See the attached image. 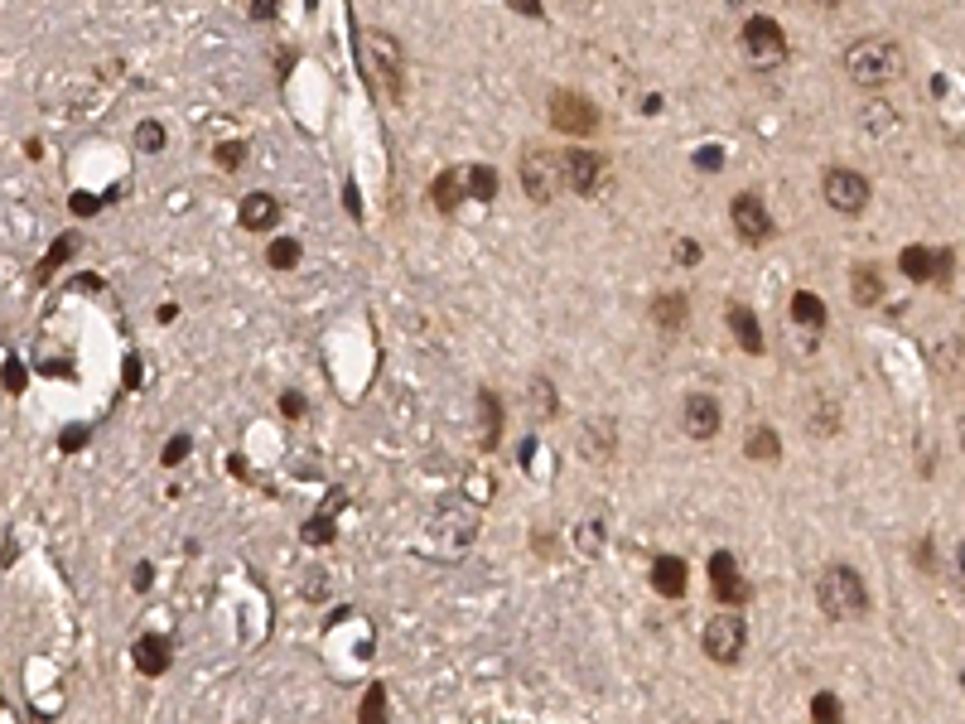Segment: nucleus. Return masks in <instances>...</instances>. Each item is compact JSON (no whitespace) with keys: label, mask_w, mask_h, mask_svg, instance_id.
<instances>
[{"label":"nucleus","mask_w":965,"mask_h":724,"mask_svg":"<svg viewBox=\"0 0 965 724\" xmlns=\"http://www.w3.org/2000/svg\"><path fill=\"white\" fill-rule=\"evenodd\" d=\"M517 174H522V189L531 203H555L565 179H560V155L546 150V145H526L522 160H517Z\"/></svg>","instance_id":"20e7f679"},{"label":"nucleus","mask_w":965,"mask_h":724,"mask_svg":"<svg viewBox=\"0 0 965 724\" xmlns=\"http://www.w3.org/2000/svg\"><path fill=\"white\" fill-rule=\"evenodd\" d=\"M362 68L377 73V83L391 102H406V49L386 34V29H367L362 34Z\"/></svg>","instance_id":"7ed1b4c3"},{"label":"nucleus","mask_w":965,"mask_h":724,"mask_svg":"<svg viewBox=\"0 0 965 724\" xmlns=\"http://www.w3.org/2000/svg\"><path fill=\"white\" fill-rule=\"evenodd\" d=\"M951 266H956V251L946 247V251L937 256V266H932V280H937L941 290H946V280H951Z\"/></svg>","instance_id":"e433bc0d"},{"label":"nucleus","mask_w":965,"mask_h":724,"mask_svg":"<svg viewBox=\"0 0 965 724\" xmlns=\"http://www.w3.org/2000/svg\"><path fill=\"white\" fill-rule=\"evenodd\" d=\"M690 319V300L686 295H657L652 300V324L662 329V334H681Z\"/></svg>","instance_id":"f3484780"},{"label":"nucleus","mask_w":965,"mask_h":724,"mask_svg":"<svg viewBox=\"0 0 965 724\" xmlns=\"http://www.w3.org/2000/svg\"><path fill=\"white\" fill-rule=\"evenodd\" d=\"M464 189L473 198H483V203H493L497 198V169L493 165H464Z\"/></svg>","instance_id":"412c9836"},{"label":"nucleus","mask_w":965,"mask_h":724,"mask_svg":"<svg viewBox=\"0 0 965 724\" xmlns=\"http://www.w3.org/2000/svg\"><path fill=\"white\" fill-rule=\"evenodd\" d=\"M531 396H536V401H531V411H536V416H541V420L555 416V387L546 382V377H536V382H531Z\"/></svg>","instance_id":"473e14b6"},{"label":"nucleus","mask_w":965,"mask_h":724,"mask_svg":"<svg viewBox=\"0 0 965 724\" xmlns=\"http://www.w3.org/2000/svg\"><path fill=\"white\" fill-rule=\"evenodd\" d=\"M719 165H724V150H719V145H700V150H695V169L715 174Z\"/></svg>","instance_id":"c9c22d12"},{"label":"nucleus","mask_w":965,"mask_h":724,"mask_svg":"<svg viewBox=\"0 0 965 724\" xmlns=\"http://www.w3.org/2000/svg\"><path fill=\"white\" fill-rule=\"evenodd\" d=\"M816 5H826V10H830V5H840V0H816Z\"/></svg>","instance_id":"09e8293b"},{"label":"nucleus","mask_w":965,"mask_h":724,"mask_svg":"<svg viewBox=\"0 0 965 724\" xmlns=\"http://www.w3.org/2000/svg\"><path fill=\"white\" fill-rule=\"evenodd\" d=\"M73 251H78V237H73V232H63V237H58L54 247H49V256L39 261V271H34V276H39V280H49V276H54V271H58V266H63V261L73 256Z\"/></svg>","instance_id":"b1692460"},{"label":"nucleus","mask_w":965,"mask_h":724,"mask_svg":"<svg viewBox=\"0 0 965 724\" xmlns=\"http://www.w3.org/2000/svg\"><path fill=\"white\" fill-rule=\"evenodd\" d=\"M748 647V628L739 613H719L705 623V657H715L719 667H734Z\"/></svg>","instance_id":"6e6552de"},{"label":"nucleus","mask_w":965,"mask_h":724,"mask_svg":"<svg viewBox=\"0 0 965 724\" xmlns=\"http://www.w3.org/2000/svg\"><path fill=\"white\" fill-rule=\"evenodd\" d=\"M710 589H715L719 604H729V609H739V604L753 599V585L744 580L734 551H715V556H710Z\"/></svg>","instance_id":"9d476101"},{"label":"nucleus","mask_w":965,"mask_h":724,"mask_svg":"<svg viewBox=\"0 0 965 724\" xmlns=\"http://www.w3.org/2000/svg\"><path fill=\"white\" fill-rule=\"evenodd\" d=\"M184 454H189V435H174V440H169V445H165V454H160V459H165L169 469H174V464H179Z\"/></svg>","instance_id":"4c0bfd02"},{"label":"nucleus","mask_w":965,"mask_h":724,"mask_svg":"<svg viewBox=\"0 0 965 724\" xmlns=\"http://www.w3.org/2000/svg\"><path fill=\"white\" fill-rule=\"evenodd\" d=\"M358 724H386V686H367L358 710Z\"/></svg>","instance_id":"a878e982"},{"label":"nucleus","mask_w":965,"mask_h":724,"mask_svg":"<svg viewBox=\"0 0 965 724\" xmlns=\"http://www.w3.org/2000/svg\"><path fill=\"white\" fill-rule=\"evenodd\" d=\"M575 546H579V556H599V551H604V527L589 517V522L575 531Z\"/></svg>","instance_id":"7c9ffc66"},{"label":"nucleus","mask_w":965,"mask_h":724,"mask_svg":"<svg viewBox=\"0 0 965 724\" xmlns=\"http://www.w3.org/2000/svg\"><path fill=\"white\" fill-rule=\"evenodd\" d=\"M276 5H280V0H247L251 20H271V15H276Z\"/></svg>","instance_id":"79ce46f5"},{"label":"nucleus","mask_w":965,"mask_h":724,"mask_svg":"<svg viewBox=\"0 0 965 724\" xmlns=\"http://www.w3.org/2000/svg\"><path fill=\"white\" fill-rule=\"evenodd\" d=\"M237 218H242L247 232H271V227L280 223V198L276 194H247Z\"/></svg>","instance_id":"dca6fc26"},{"label":"nucleus","mask_w":965,"mask_h":724,"mask_svg":"<svg viewBox=\"0 0 965 724\" xmlns=\"http://www.w3.org/2000/svg\"><path fill=\"white\" fill-rule=\"evenodd\" d=\"M266 261H271L276 271H290V266H300V242H295V237H280V242H271V247H266Z\"/></svg>","instance_id":"bb28decb"},{"label":"nucleus","mask_w":965,"mask_h":724,"mask_svg":"<svg viewBox=\"0 0 965 724\" xmlns=\"http://www.w3.org/2000/svg\"><path fill=\"white\" fill-rule=\"evenodd\" d=\"M676 261H681V266H695V261H700V242H690V237L676 242Z\"/></svg>","instance_id":"a19ab883"},{"label":"nucleus","mask_w":965,"mask_h":724,"mask_svg":"<svg viewBox=\"0 0 965 724\" xmlns=\"http://www.w3.org/2000/svg\"><path fill=\"white\" fill-rule=\"evenodd\" d=\"M729 329H734V338H739V348L744 353H763V329H758V314L748 305H729Z\"/></svg>","instance_id":"6ab92c4d"},{"label":"nucleus","mask_w":965,"mask_h":724,"mask_svg":"<svg viewBox=\"0 0 965 724\" xmlns=\"http://www.w3.org/2000/svg\"><path fill=\"white\" fill-rule=\"evenodd\" d=\"M551 126L565 131V136H594L599 131V107L575 87H560V92H551Z\"/></svg>","instance_id":"423d86ee"},{"label":"nucleus","mask_w":965,"mask_h":724,"mask_svg":"<svg viewBox=\"0 0 965 724\" xmlns=\"http://www.w3.org/2000/svg\"><path fill=\"white\" fill-rule=\"evenodd\" d=\"M478 401H483V420H488V430H483V449H493L497 435H502V401H497L493 391H483Z\"/></svg>","instance_id":"393cba45"},{"label":"nucleus","mask_w":965,"mask_h":724,"mask_svg":"<svg viewBox=\"0 0 965 724\" xmlns=\"http://www.w3.org/2000/svg\"><path fill=\"white\" fill-rule=\"evenodd\" d=\"M932 266H937V256L927 247H908L903 251V271H908L912 280H932Z\"/></svg>","instance_id":"cd10ccee"},{"label":"nucleus","mask_w":965,"mask_h":724,"mask_svg":"<svg viewBox=\"0 0 965 724\" xmlns=\"http://www.w3.org/2000/svg\"><path fill=\"white\" fill-rule=\"evenodd\" d=\"M690 585V570L681 556H657L652 560V589L662 594V599H681Z\"/></svg>","instance_id":"4468645a"},{"label":"nucleus","mask_w":965,"mask_h":724,"mask_svg":"<svg viewBox=\"0 0 965 724\" xmlns=\"http://www.w3.org/2000/svg\"><path fill=\"white\" fill-rule=\"evenodd\" d=\"M97 208H102V198H92V194H73V213H78V218H92Z\"/></svg>","instance_id":"ea45409f"},{"label":"nucleus","mask_w":965,"mask_h":724,"mask_svg":"<svg viewBox=\"0 0 965 724\" xmlns=\"http://www.w3.org/2000/svg\"><path fill=\"white\" fill-rule=\"evenodd\" d=\"M343 203H348V213L362 218V198H358V184H343Z\"/></svg>","instance_id":"c03bdc74"},{"label":"nucleus","mask_w":965,"mask_h":724,"mask_svg":"<svg viewBox=\"0 0 965 724\" xmlns=\"http://www.w3.org/2000/svg\"><path fill=\"white\" fill-rule=\"evenodd\" d=\"M0 382H5V391H10V396H20V391H25V382H29L25 362H20V358H5V367H0Z\"/></svg>","instance_id":"72a5a7b5"},{"label":"nucleus","mask_w":965,"mask_h":724,"mask_svg":"<svg viewBox=\"0 0 965 724\" xmlns=\"http://www.w3.org/2000/svg\"><path fill=\"white\" fill-rule=\"evenodd\" d=\"M792 319H797L806 334H821V329H826V319H830V309L821 305L811 290H797V295H792Z\"/></svg>","instance_id":"aec40b11"},{"label":"nucleus","mask_w":965,"mask_h":724,"mask_svg":"<svg viewBox=\"0 0 965 724\" xmlns=\"http://www.w3.org/2000/svg\"><path fill=\"white\" fill-rule=\"evenodd\" d=\"M840 724H845V720H840Z\"/></svg>","instance_id":"8fccbe9b"},{"label":"nucleus","mask_w":965,"mask_h":724,"mask_svg":"<svg viewBox=\"0 0 965 724\" xmlns=\"http://www.w3.org/2000/svg\"><path fill=\"white\" fill-rule=\"evenodd\" d=\"M855 305H879L883 300V276L874 266H855Z\"/></svg>","instance_id":"4be33fe9"},{"label":"nucleus","mask_w":965,"mask_h":724,"mask_svg":"<svg viewBox=\"0 0 965 724\" xmlns=\"http://www.w3.org/2000/svg\"><path fill=\"white\" fill-rule=\"evenodd\" d=\"M140 382V358H126V387H136Z\"/></svg>","instance_id":"49530a36"},{"label":"nucleus","mask_w":965,"mask_h":724,"mask_svg":"<svg viewBox=\"0 0 965 724\" xmlns=\"http://www.w3.org/2000/svg\"><path fill=\"white\" fill-rule=\"evenodd\" d=\"M744 54H748V68L753 73H772V68H782L787 63V34L782 25L772 20V15H753L744 25Z\"/></svg>","instance_id":"39448f33"},{"label":"nucleus","mask_w":965,"mask_h":724,"mask_svg":"<svg viewBox=\"0 0 965 724\" xmlns=\"http://www.w3.org/2000/svg\"><path fill=\"white\" fill-rule=\"evenodd\" d=\"M821 194L835 213H845V218H855L869 208V179L859 174V169H826V179H821Z\"/></svg>","instance_id":"0eeeda50"},{"label":"nucleus","mask_w":965,"mask_h":724,"mask_svg":"<svg viewBox=\"0 0 965 724\" xmlns=\"http://www.w3.org/2000/svg\"><path fill=\"white\" fill-rule=\"evenodd\" d=\"M280 411H285L290 420H300L304 416V396H300V391H285V396H280Z\"/></svg>","instance_id":"58836bf2"},{"label":"nucleus","mask_w":965,"mask_h":724,"mask_svg":"<svg viewBox=\"0 0 965 724\" xmlns=\"http://www.w3.org/2000/svg\"><path fill=\"white\" fill-rule=\"evenodd\" d=\"M150 580H155V570H150V565H136V589H150Z\"/></svg>","instance_id":"de8ad7c7"},{"label":"nucleus","mask_w":965,"mask_h":724,"mask_svg":"<svg viewBox=\"0 0 965 724\" xmlns=\"http://www.w3.org/2000/svg\"><path fill=\"white\" fill-rule=\"evenodd\" d=\"M300 536H304V546H324V541H333V512L329 507H324L314 522H304Z\"/></svg>","instance_id":"c756f323"},{"label":"nucleus","mask_w":965,"mask_h":724,"mask_svg":"<svg viewBox=\"0 0 965 724\" xmlns=\"http://www.w3.org/2000/svg\"><path fill=\"white\" fill-rule=\"evenodd\" d=\"M845 73H850V83L855 87H888L893 78H903V49L893 44V39H855L850 44V54H845Z\"/></svg>","instance_id":"f257e3e1"},{"label":"nucleus","mask_w":965,"mask_h":724,"mask_svg":"<svg viewBox=\"0 0 965 724\" xmlns=\"http://www.w3.org/2000/svg\"><path fill=\"white\" fill-rule=\"evenodd\" d=\"M729 218H734V232L744 237L748 247H758V242H768V237H772V213H768V203H763L758 194H739V198H734Z\"/></svg>","instance_id":"9b49d317"},{"label":"nucleus","mask_w":965,"mask_h":724,"mask_svg":"<svg viewBox=\"0 0 965 724\" xmlns=\"http://www.w3.org/2000/svg\"><path fill=\"white\" fill-rule=\"evenodd\" d=\"M83 440H87V430H83V425H73V430H63V449H83Z\"/></svg>","instance_id":"a18cd8bd"},{"label":"nucleus","mask_w":965,"mask_h":724,"mask_svg":"<svg viewBox=\"0 0 965 724\" xmlns=\"http://www.w3.org/2000/svg\"><path fill=\"white\" fill-rule=\"evenodd\" d=\"M174 662V642L165 633H140L136 638V671L140 676H165Z\"/></svg>","instance_id":"f8f14e48"},{"label":"nucleus","mask_w":965,"mask_h":724,"mask_svg":"<svg viewBox=\"0 0 965 724\" xmlns=\"http://www.w3.org/2000/svg\"><path fill=\"white\" fill-rule=\"evenodd\" d=\"M744 454H748V459H777V454H782V440H777V430H768V425L748 430Z\"/></svg>","instance_id":"5701e85b"},{"label":"nucleus","mask_w":965,"mask_h":724,"mask_svg":"<svg viewBox=\"0 0 965 724\" xmlns=\"http://www.w3.org/2000/svg\"><path fill=\"white\" fill-rule=\"evenodd\" d=\"M136 145H140V150H150V155H155V150H165V126H160V121H140V126H136Z\"/></svg>","instance_id":"f704fd0d"},{"label":"nucleus","mask_w":965,"mask_h":724,"mask_svg":"<svg viewBox=\"0 0 965 724\" xmlns=\"http://www.w3.org/2000/svg\"><path fill=\"white\" fill-rule=\"evenodd\" d=\"M512 10H517V15H526V20H546L541 0H512Z\"/></svg>","instance_id":"37998d69"},{"label":"nucleus","mask_w":965,"mask_h":724,"mask_svg":"<svg viewBox=\"0 0 965 724\" xmlns=\"http://www.w3.org/2000/svg\"><path fill=\"white\" fill-rule=\"evenodd\" d=\"M247 155H251V150H247V145H242V140H222V145H213V160H218V165L227 169V174H232V169H242V165H247Z\"/></svg>","instance_id":"c85d7f7f"},{"label":"nucleus","mask_w":965,"mask_h":724,"mask_svg":"<svg viewBox=\"0 0 965 724\" xmlns=\"http://www.w3.org/2000/svg\"><path fill=\"white\" fill-rule=\"evenodd\" d=\"M811 724H840V700L821 691V696L811 700Z\"/></svg>","instance_id":"2f4dec72"},{"label":"nucleus","mask_w":965,"mask_h":724,"mask_svg":"<svg viewBox=\"0 0 965 724\" xmlns=\"http://www.w3.org/2000/svg\"><path fill=\"white\" fill-rule=\"evenodd\" d=\"M816 604L826 618H864L869 613V589L859 580V570L850 565H826L821 570V580H816Z\"/></svg>","instance_id":"f03ea898"},{"label":"nucleus","mask_w":965,"mask_h":724,"mask_svg":"<svg viewBox=\"0 0 965 724\" xmlns=\"http://www.w3.org/2000/svg\"><path fill=\"white\" fill-rule=\"evenodd\" d=\"M430 198H435L440 213H459V203L469 198V189H464V165L444 169L440 179H435V189H430Z\"/></svg>","instance_id":"a211bd4d"},{"label":"nucleus","mask_w":965,"mask_h":724,"mask_svg":"<svg viewBox=\"0 0 965 724\" xmlns=\"http://www.w3.org/2000/svg\"><path fill=\"white\" fill-rule=\"evenodd\" d=\"M604 174H608V160L594 155V150H565V155H560V179H565V189L579 198L599 194V189H604Z\"/></svg>","instance_id":"1a4fd4ad"},{"label":"nucleus","mask_w":965,"mask_h":724,"mask_svg":"<svg viewBox=\"0 0 965 724\" xmlns=\"http://www.w3.org/2000/svg\"><path fill=\"white\" fill-rule=\"evenodd\" d=\"M681 425H686L690 440H715V430H719V406H715V396H690V401H686V416H681Z\"/></svg>","instance_id":"2eb2a0df"},{"label":"nucleus","mask_w":965,"mask_h":724,"mask_svg":"<svg viewBox=\"0 0 965 724\" xmlns=\"http://www.w3.org/2000/svg\"><path fill=\"white\" fill-rule=\"evenodd\" d=\"M613 449H618V425L608 416H599V420L589 416L579 425V454H584V459H608Z\"/></svg>","instance_id":"ddd939ff"}]
</instances>
